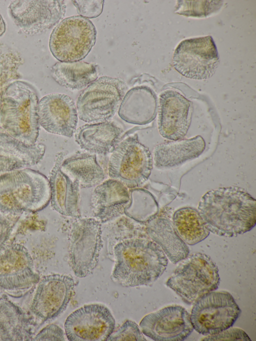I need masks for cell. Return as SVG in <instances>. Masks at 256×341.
<instances>
[{"instance_id": "cell-1", "label": "cell", "mask_w": 256, "mask_h": 341, "mask_svg": "<svg viewBox=\"0 0 256 341\" xmlns=\"http://www.w3.org/2000/svg\"><path fill=\"white\" fill-rule=\"evenodd\" d=\"M198 210L207 229L219 236H236L256 224V200L238 186L208 191L202 197Z\"/></svg>"}, {"instance_id": "cell-2", "label": "cell", "mask_w": 256, "mask_h": 341, "mask_svg": "<svg viewBox=\"0 0 256 341\" xmlns=\"http://www.w3.org/2000/svg\"><path fill=\"white\" fill-rule=\"evenodd\" d=\"M112 278L126 287L148 286L164 273L168 260L162 248L148 237L124 240L114 247Z\"/></svg>"}, {"instance_id": "cell-3", "label": "cell", "mask_w": 256, "mask_h": 341, "mask_svg": "<svg viewBox=\"0 0 256 341\" xmlns=\"http://www.w3.org/2000/svg\"><path fill=\"white\" fill-rule=\"evenodd\" d=\"M48 179L38 171L24 168L0 176V212L18 214L35 212L50 202Z\"/></svg>"}, {"instance_id": "cell-4", "label": "cell", "mask_w": 256, "mask_h": 341, "mask_svg": "<svg viewBox=\"0 0 256 341\" xmlns=\"http://www.w3.org/2000/svg\"><path fill=\"white\" fill-rule=\"evenodd\" d=\"M38 103L32 86L22 82L11 84L0 100V132L26 144L36 143L40 127Z\"/></svg>"}, {"instance_id": "cell-5", "label": "cell", "mask_w": 256, "mask_h": 341, "mask_svg": "<svg viewBox=\"0 0 256 341\" xmlns=\"http://www.w3.org/2000/svg\"><path fill=\"white\" fill-rule=\"evenodd\" d=\"M220 282L216 265L208 256L198 252L181 260L166 284L190 305L204 294L217 290Z\"/></svg>"}, {"instance_id": "cell-6", "label": "cell", "mask_w": 256, "mask_h": 341, "mask_svg": "<svg viewBox=\"0 0 256 341\" xmlns=\"http://www.w3.org/2000/svg\"><path fill=\"white\" fill-rule=\"evenodd\" d=\"M153 168L149 148L136 134L130 135L116 146L110 158L108 174L128 189L141 188L148 180Z\"/></svg>"}, {"instance_id": "cell-7", "label": "cell", "mask_w": 256, "mask_h": 341, "mask_svg": "<svg viewBox=\"0 0 256 341\" xmlns=\"http://www.w3.org/2000/svg\"><path fill=\"white\" fill-rule=\"evenodd\" d=\"M128 90L118 78L104 76L83 90L76 102L78 118L87 124L110 121Z\"/></svg>"}, {"instance_id": "cell-8", "label": "cell", "mask_w": 256, "mask_h": 341, "mask_svg": "<svg viewBox=\"0 0 256 341\" xmlns=\"http://www.w3.org/2000/svg\"><path fill=\"white\" fill-rule=\"evenodd\" d=\"M96 30L92 22L80 16L66 18L53 29L49 48L60 62H75L84 58L94 45Z\"/></svg>"}, {"instance_id": "cell-9", "label": "cell", "mask_w": 256, "mask_h": 341, "mask_svg": "<svg viewBox=\"0 0 256 341\" xmlns=\"http://www.w3.org/2000/svg\"><path fill=\"white\" fill-rule=\"evenodd\" d=\"M190 318L198 333L208 336L232 326L241 313L234 297L226 291H212L193 304Z\"/></svg>"}, {"instance_id": "cell-10", "label": "cell", "mask_w": 256, "mask_h": 341, "mask_svg": "<svg viewBox=\"0 0 256 341\" xmlns=\"http://www.w3.org/2000/svg\"><path fill=\"white\" fill-rule=\"evenodd\" d=\"M72 224L68 236L70 266L78 278L91 274L102 247V223L94 218H79Z\"/></svg>"}, {"instance_id": "cell-11", "label": "cell", "mask_w": 256, "mask_h": 341, "mask_svg": "<svg viewBox=\"0 0 256 341\" xmlns=\"http://www.w3.org/2000/svg\"><path fill=\"white\" fill-rule=\"evenodd\" d=\"M39 275L28 249L18 244L5 245L0 250V290L20 297L38 283Z\"/></svg>"}, {"instance_id": "cell-12", "label": "cell", "mask_w": 256, "mask_h": 341, "mask_svg": "<svg viewBox=\"0 0 256 341\" xmlns=\"http://www.w3.org/2000/svg\"><path fill=\"white\" fill-rule=\"evenodd\" d=\"M172 62L184 76L204 80L215 73L220 58L212 38L208 36L182 41L175 50Z\"/></svg>"}, {"instance_id": "cell-13", "label": "cell", "mask_w": 256, "mask_h": 341, "mask_svg": "<svg viewBox=\"0 0 256 341\" xmlns=\"http://www.w3.org/2000/svg\"><path fill=\"white\" fill-rule=\"evenodd\" d=\"M115 320L110 310L99 304L84 305L71 313L64 323L70 341H106L114 332Z\"/></svg>"}, {"instance_id": "cell-14", "label": "cell", "mask_w": 256, "mask_h": 341, "mask_svg": "<svg viewBox=\"0 0 256 341\" xmlns=\"http://www.w3.org/2000/svg\"><path fill=\"white\" fill-rule=\"evenodd\" d=\"M32 305V313L42 322L55 318L66 308L75 286L68 275L52 274L40 278Z\"/></svg>"}, {"instance_id": "cell-15", "label": "cell", "mask_w": 256, "mask_h": 341, "mask_svg": "<svg viewBox=\"0 0 256 341\" xmlns=\"http://www.w3.org/2000/svg\"><path fill=\"white\" fill-rule=\"evenodd\" d=\"M140 326L144 334L156 341H183L194 330L190 314L179 305L167 306L147 314Z\"/></svg>"}, {"instance_id": "cell-16", "label": "cell", "mask_w": 256, "mask_h": 341, "mask_svg": "<svg viewBox=\"0 0 256 341\" xmlns=\"http://www.w3.org/2000/svg\"><path fill=\"white\" fill-rule=\"evenodd\" d=\"M38 123L48 132L72 138L76 130V104L68 96L52 93L42 97L38 106Z\"/></svg>"}, {"instance_id": "cell-17", "label": "cell", "mask_w": 256, "mask_h": 341, "mask_svg": "<svg viewBox=\"0 0 256 341\" xmlns=\"http://www.w3.org/2000/svg\"><path fill=\"white\" fill-rule=\"evenodd\" d=\"M10 6L11 14L23 30L34 33L50 28L65 16L64 0L16 1Z\"/></svg>"}, {"instance_id": "cell-18", "label": "cell", "mask_w": 256, "mask_h": 341, "mask_svg": "<svg viewBox=\"0 0 256 341\" xmlns=\"http://www.w3.org/2000/svg\"><path fill=\"white\" fill-rule=\"evenodd\" d=\"M158 129L160 134L170 140L183 139L188 130L191 102L180 92L172 90L160 96Z\"/></svg>"}, {"instance_id": "cell-19", "label": "cell", "mask_w": 256, "mask_h": 341, "mask_svg": "<svg viewBox=\"0 0 256 341\" xmlns=\"http://www.w3.org/2000/svg\"><path fill=\"white\" fill-rule=\"evenodd\" d=\"M66 154L58 152L49 175L52 208L60 214L78 218L81 217L79 208V184L73 180L61 168Z\"/></svg>"}, {"instance_id": "cell-20", "label": "cell", "mask_w": 256, "mask_h": 341, "mask_svg": "<svg viewBox=\"0 0 256 341\" xmlns=\"http://www.w3.org/2000/svg\"><path fill=\"white\" fill-rule=\"evenodd\" d=\"M174 212L172 208L164 207L144 224L148 236L162 248L172 262L176 264L188 256L190 249L174 227L172 220Z\"/></svg>"}, {"instance_id": "cell-21", "label": "cell", "mask_w": 256, "mask_h": 341, "mask_svg": "<svg viewBox=\"0 0 256 341\" xmlns=\"http://www.w3.org/2000/svg\"><path fill=\"white\" fill-rule=\"evenodd\" d=\"M129 190L122 182L112 178L96 186L91 198L94 218L102 224L124 214L130 202Z\"/></svg>"}, {"instance_id": "cell-22", "label": "cell", "mask_w": 256, "mask_h": 341, "mask_svg": "<svg viewBox=\"0 0 256 341\" xmlns=\"http://www.w3.org/2000/svg\"><path fill=\"white\" fill-rule=\"evenodd\" d=\"M158 106V98L153 90L146 86H137L126 92L118 114L128 124L146 125L155 119Z\"/></svg>"}, {"instance_id": "cell-23", "label": "cell", "mask_w": 256, "mask_h": 341, "mask_svg": "<svg viewBox=\"0 0 256 341\" xmlns=\"http://www.w3.org/2000/svg\"><path fill=\"white\" fill-rule=\"evenodd\" d=\"M123 132L122 128L110 121L86 123L76 128L74 138L81 149L95 154L106 155L111 153L120 141Z\"/></svg>"}, {"instance_id": "cell-24", "label": "cell", "mask_w": 256, "mask_h": 341, "mask_svg": "<svg viewBox=\"0 0 256 341\" xmlns=\"http://www.w3.org/2000/svg\"><path fill=\"white\" fill-rule=\"evenodd\" d=\"M205 148V141L199 135L190 138L166 142L154 147L153 164L160 170L176 168L199 157Z\"/></svg>"}, {"instance_id": "cell-25", "label": "cell", "mask_w": 256, "mask_h": 341, "mask_svg": "<svg viewBox=\"0 0 256 341\" xmlns=\"http://www.w3.org/2000/svg\"><path fill=\"white\" fill-rule=\"evenodd\" d=\"M61 168L78 182L80 188L96 187L105 178L104 170L98 162L96 154L88 152H78L64 158Z\"/></svg>"}, {"instance_id": "cell-26", "label": "cell", "mask_w": 256, "mask_h": 341, "mask_svg": "<svg viewBox=\"0 0 256 341\" xmlns=\"http://www.w3.org/2000/svg\"><path fill=\"white\" fill-rule=\"evenodd\" d=\"M51 74L58 84L72 91L84 90L98 78L97 66L83 61L58 62Z\"/></svg>"}, {"instance_id": "cell-27", "label": "cell", "mask_w": 256, "mask_h": 341, "mask_svg": "<svg viewBox=\"0 0 256 341\" xmlns=\"http://www.w3.org/2000/svg\"><path fill=\"white\" fill-rule=\"evenodd\" d=\"M26 319L20 308L6 298H0V340L30 338Z\"/></svg>"}, {"instance_id": "cell-28", "label": "cell", "mask_w": 256, "mask_h": 341, "mask_svg": "<svg viewBox=\"0 0 256 341\" xmlns=\"http://www.w3.org/2000/svg\"><path fill=\"white\" fill-rule=\"evenodd\" d=\"M172 220L178 234L188 244H196L210 234L199 212L193 207H182L174 211Z\"/></svg>"}, {"instance_id": "cell-29", "label": "cell", "mask_w": 256, "mask_h": 341, "mask_svg": "<svg viewBox=\"0 0 256 341\" xmlns=\"http://www.w3.org/2000/svg\"><path fill=\"white\" fill-rule=\"evenodd\" d=\"M46 148L43 144H26L0 132V153L20 160L28 168L37 164L42 160Z\"/></svg>"}, {"instance_id": "cell-30", "label": "cell", "mask_w": 256, "mask_h": 341, "mask_svg": "<svg viewBox=\"0 0 256 341\" xmlns=\"http://www.w3.org/2000/svg\"><path fill=\"white\" fill-rule=\"evenodd\" d=\"M130 202L124 214L134 220L145 223L158 212L156 202L148 190L142 188L130 189Z\"/></svg>"}, {"instance_id": "cell-31", "label": "cell", "mask_w": 256, "mask_h": 341, "mask_svg": "<svg viewBox=\"0 0 256 341\" xmlns=\"http://www.w3.org/2000/svg\"><path fill=\"white\" fill-rule=\"evenodd\" d=\"M175 12L186 16L206 17L221 8L220 0H178Z\"/></svg>"}, {"instance_id": "cell-32", "label": "cell", "mask_w": 256, "mask_h": 341, "mask_svg": "<svg viewBox=\"0 0 256 341\" xmlns=\"http://www.w3.org/2000/svg\"><path fill=\"white\" fill-rule=\"evenodd\" d=\"M108 341L136 340L146 341L138 325L130 320H126L107 340Z\"/></svg>"}, {"instance_id": "cell-33", "label": "cell", "mask_w": 256, "mask_h": 341, "mask_svg": "<svg viewBox=\"0 0 256 341\" xmlns=\"http://www.w3.org/2000/svg\"><path fill=\"white\" fill-rule=\"evenodd\" d=\"M80 16L86 18L98 16L102 12L104 0H72Z\"/></svg>"}, {"instance_id": "cell-34", "label": "cell", "mask_w": 256, "mask_h": 341, "mask_svg": "<svg viewBox=\"0 0 256 341\" xmlns=\"http://www.w3.org/2000/svg\"><path fill=\"white\" fill-rule=\"evenodd\" d=\"M200 340L206 341L251 340L248 335L244 330L240 328H232V326L222 331L218 334L206 336V337L202 338Z\"/></svg>"}, {"instance_id": "cell-35", "label": "cell", "mask_w": 256, "mask_h": 341, "mask_svg": "<svg viewBox=\"0 0 256 341\" xmlns=\"http://www.w3.org/2000/svg\"><path fill=\"white\" fill-rule=\"evenodd\" d=\"M32 340H65L63 330L58 326L51 324L42 328Z\"/></svg>"}, {"instance_id": "cell-36", "label": "cell", "mask_w": 256, "mask_h": 341, "mask_svg": "<svg viewBox=\"0 0 256 341\" xmlns=\"http://www.w3.org/2000/svg\"><path fill=\"white\" fill-rule=\"evenodd\" d=\"M28 168L22 162L0 153V176L7 172Z\"/></svg>"}, {"instance_id": "cell-37", "label": "cell", "mask_w": 256, "mask_h": 341, "mask_svg": "<svg viewBox=\"0 0 256 341\" xmlns=\"http://www.w3.org/2000/svg\"><path fill=\"white\" fill-rule=\"evenodd\" d=\"M14 227V224L0 212V250L8 240Z\"/></svg>"}, {"instance_id": "cell-38", "label": "cell", "mask_w": 256, "mask_h": 341, "mask_svg": "<svg viewBox=\"0 0 256 341\" xmlns=\"http://www.w3.org/2000/svg\"><path fill=\"white\" fill-rule=\"evenodd\" d=\"M5 31V24L0 14V36L3 34Z\"/></svg>"}]
</instances>
